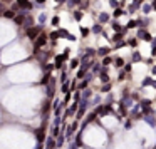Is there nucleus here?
Listing matches in <instances>:
<instances>
[{"instance_id":"1","label":"nucleus","mask_w":156,"mask_h":149,"mask_svg":"<svg viewBox=\"0 0 156 149\" xmlns=\"http://www.w3.org/2000/svg\"><path fill=\"white\" fill-rule=\"evenodd\" d=\"M39 32H40L39 27H34V29H29V30H27V35H29V39H35Z\"/></svg>"},{"instance_id":"2","label":"nucleus","mask_w":156,"mask_h":149,"mask_svg":"<svg viewBox=\"0 0 156 149\" xmlns=\"http://www.w3.org/2000/svg\"><path fill=\"white\" fill-rule=\"evenodd\" d=\"M45 37H47V35H44V34H42V35H39L37 42H35V47H40V45H44V44H45Z\"/></svg>"},{"instance_id":"3","label":"nucleus","mask_w":156,"mask_h":149,"mask_svg":"<svg viewBox=\"0 0 156 149\" xmlns=\"http://www.w3.org/2000/svg\"><path fill=\"white\" fill-rule=\"evenodd\" d=\"M5 17L12 19V17H15V12H12V10H7V12H5Z\"/></svg>"},{"instance_id":"4","label":"nucleus","mask_w":156,"mask_h":149,"mask_svg":"<svg viewBox=\"0 0 156 149\" xmlns=\"http://www.w3.org/2000/svg\"><path fill=\"white\" fill-rule=\"evenodd\" d=\"M17 2H19L20 7H27V5H29V0H17Z\"/></svg>"},{"instance_id":"5","label":"nucleus","mask_w":156,"mask_h":149,"mask_svg":"<svg viewBox=\"0 0 156 149\" xmlns=\"http://www.w3.org/2000/svg\"><path fill=\"white\" fill-rule=\"evenodd\" d=\"M15 22H17V25H22V22H24V17H17V19H15Z\"/></svg>"},{"instance_id":"6","label":"nucleus","mask_w":156,"mask_h":149,"mask_svg":"<svg viewBox=\"0 0 156 149\" xmlns=\"http://www.w3.org/2000/svg\"><path fill=\"white\" fill-rule=\"evenodd\" d=\"M52 24H54V25H59V17H54V19H52Z\"/></svg>"},{"instance_id":"7","label":"nucleus","mask_w":156,"mask_h":149,"mask_svg":"<svg viewBox=\"0 0 156 149\" xmlns=\"http://www.w3.org/2000/svg\"><path fill=\"white\" fill-rule=\"evenodd\" d=\"M37 2H39V3H42V2H45V0H37Z\"/></svg>"},{"instance_id":"8","label":"nucleus","mask_w":156,"mask_h":149,"mask_svg":"<svg viewBox=\"0 0 156 149\" xmlns=\"http://www.w3.org/2000/svg\"><path fill=\"white\" fill-rule=\"evenodd\" d=\"M153 7H155V8H156V0H155V3H153Z\"/></svg>"}]
</instances>
